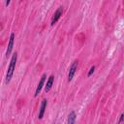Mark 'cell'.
Masks as SVG:
<instances>
[{"mask_svg": "<svg viewBox=\"0 0 124 124\" xmlns=\"http://www.w3.org/2000/svg\"><path fill=\"white\" fill-rule=\"evenodd\" d=\"M16 59H17V53L15 52L12 55V58H11V61H10V64H9V67H8V70H7L6 79H5V83L6 84H9L11 79H12V78H13V75H14V72H15V69H16Z\"/></svg>", "mask_w": 124, "mask_h": 124, "instance_id": "obj_1", "label": "cell"}, {"mask_svg": "<svg viewBox=\"0 0 124 124\" xmlns=\"http://www.w3.org/2000/svg\"><path fill=\"white\" fill-rule=\"evenodd\" d=\"M62 13H63V7H58L57 10L54 12L52 17H51V20H50V25H51V26H53V25L58 21V19H59V18L61 17V16H62Z\"/></svg>", "mask_w": 124, "mask_h": 124, "instance_id": "obj_2", "label": "cell"}, {"mask_svg": "<svg viewBox=\"0 0 124 124\" xmlns=\"http://www.w3.org/2000/svg\"><path fill=\"white\" fill-rule=\"evenodd\" d=\"M78 60H75L73 62V64L71 65L70 67V70H69V74H68V81H71L76 74V71L78 69Z\"/></svg>", "mask_w": 124, "mask_h": 124, "instance_id": "obj_3", "label": "cell"}, {"mask_svg": "<svg viewBox=\"0 0 124 124\" xmlns=\"http://www.w3.org/2000/svg\"><path fill=\"white\" fill-rule=\"evenodd\" d=\"M14 41H15V33H11L10 35V39H9V43H8V47H7V50H6V56L8 57L12 50H13V47H14Z\"/></svg>", "mask_w": 124, "mask_h": 124, "instance_id": "obj_4", "label": "cell"}, {"mask_svg": "<svg viewBox=\"0 0 124 124\" xmlns=\"http://www.w3.org/2000/svg\"><path fill=\"white\" fill-rule=\"evenodd\" d=\"M46 78V74H44V75L41 77V79H40V81H39V83H38V85H37V88H36V91H35V94H34V96H35V97H37V96L39 95L40 91L42 90L43 86L45 85Z\"/></svg>", "mask_w": 124, "mask_h": 124, "instance_id": "obj_5", "label": "cell"}, {"mask_svg": "<svg viewBox=\"0 0 124 124\" xmlns=\"http://www.w3.org/2000/svg\"><path fill=\"white\" fill-rule=\"evenodd\" d=\"M46 104H47V101L46 99H44L41 103V106H40V109H39V113H38V118L39 119H42L44 114H45V111H46Z\"/></svg>", "mask_w": 124, "mask_h": 124, "instance_id": "obj_6", "label": "cell"}, {"mask_svg": "<svg viewBox=\"0 0 124 124\" xmlns=\"http://www.w3.org/2000/svg\"><path fill=\"white\" fill-rule=\"evenodd\" d=\"M53 80H54L53 75L49 76V78H48V79L46 80V85H45V91H46V92H48V91L51 89L52 84H53Z\"/></svg>", "mask_w": 124, "mask_h": 124, "instance_id": "obj_7", "label": "cell"}, {"mask_svg": "<svg viewBox=\"0 0 124 124\" xmlns=\"http://www.w3.org/2000/svg\"><path fill=\"white\" fill-rule=\"evenodd\" d=\"M76 118H77V115H76V112L74 110H72L69 115H68V119H67V124H75V121H76Z\"/></svg>", "mask_w": 124, "mask_h": 124, "instance_id": "obj_8", "label": "cell"}, {"mask_svg": "<svg viewBox=\"0 0 124 124\" xmlns=\"http://www.w3.org/2000/svg\"><path fill=\"white\" fill-rule=\"evenodd\" d=\"M94 71H95V66H92V67L89 69V72H88V74H87V77L89 78V77L94 73Z\"/></svg>", "mask_w": 124, "mask_h": 124, "instance_id": "obj_9", "label": "cell"}, {"mask_svg": "<svg viewBox=\"0 0 124 124\" xmlns=\"http://www.w3.org/2000/svg\"><path fill=\"white\" fill-rule=\"evenodd\" d=\"M123 118H124V114H123V113H121V114H120V117H119V121H118V124H121V123H122V121H123Z\"/></svg>", "mask_w": 124, "mask_h": 124, "instance_id": "obj_10", "label": "cell"}, {"mask_svg": "<svg viewBox=\"0 0 124 124\" xmlns=\"http://www.w3.org/2000/svg\"><path fill=\"white\" fill-rule=\"evenodd\" d=\"M10 3H11V1H10V0H8V1H6V2H5V6H8V5L10 4Z\"/></svg>", "mask_w": 124, "mask_h": 124, "instance_id": "obj_11", "label": "cell"}]
</instances>
